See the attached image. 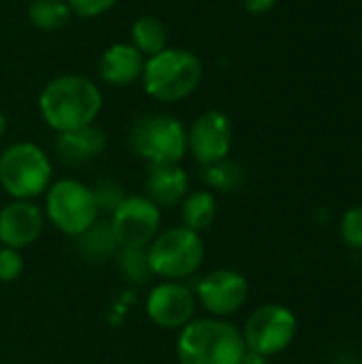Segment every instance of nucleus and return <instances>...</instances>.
I'll return each mask as SVG.
<instances>
[{
    "label": "nucleus",
    "mask_w": 362,
    "mask_h": 364,
    "mask_svg": "<svg viewBox=\"0 0 362 364\" xmlns=\"http://www.w3.org/2000/svg\"><path fill=\"white\" fill-rule=\"evenodd\" d=\"M233 147V122L220 109H207L188 128V154L201 166L228 158Z\"/></svg>",
    "instance_id": "9b49d317"
},
{
    "label": "nucleus",
    "mask_w": 362,
    "mask_h": 364,
    "mask_svg": "<svg viewBox=\"0 0 362 364\" xmlns=\"http://www.w3.org/2000/svg\"><path fill=\"white\" fill-rule=\"evenodd\" d=\"M6 130H9V122H6V115H4V113L0 111V141L4 139Z\"/></svg>",
    "instance_id": "cd10ccee"
},
{
    "label": "nucleus",
    "mask_w": 362,
    "mask_h": 364,
    "mask_svg": "<svg viewBox=\"0 0 362 364\" xmlns=\"http://www.w3.org/2000/svg\"><path fill=\"white\" fill-rule=\"evenodd\" d=\"M55 156L68 166H81L98 158L107 147V134L100 126H83L55 134Z\"/></svg>",
    "instance_id": "2eb2a0df"
},
{
    "label": "nucleus",
    "mask_w": 362,
    "mask_h": 364,
    "mask_svg": "<svg viewBox=\"0 0 362 364\" xmlns=\"http://www.w3.org/2000/svg\"><path fill=\"white\" fill-rule=\"evenodd\" d=\"M218 218V198L211 190H196L188 192L181 200V226L203 232L207 230Z\"/></svg>",
    "instance_id": "f3484780"
},
{
    "label": "nucleus",
    "mask_w": 362,
    "mask_h": 364,
    "mask_svg": "<svg viewBox=\"0 0 362 364\" xmlns=\"http://www.w3.org/2000/svg\"><path fill=\"white\" fill-rule=\"evenodd\" d=\"M128 145L149 166L181 164L188 154V126L169 113H147L132 122Z\"/></svg>",
    "instance_id": "39448f33"
},
{
    "label": "nucleus",
    "mask_w": 362,
    "mask_h": 364,
    "mask_svg": "<svg viewBox=\"0 0 362 364\" xmlns=\"http://www.w3.org/2000/svg\"><path fill=\"white\" fill-rule=\"evenodd\" d=\"M179 364H243L247 354L241 331L222 318H194L177 337Z\"/></svg>",
    "instance_id": "f03ea898"
},
{
    "label": "nucleus",
    "mask_w": 362,
    "mask_h": 364,
    "mask_svg": "<svg viewBox=\"0 0 362 364\" xmlns=\"http://www.w3.org/2000/svg\"><path fill=\"white\" fill-rule=\"evenodd\" d=\"M115 258H117V269L128 284L147 286L154 279L147 258V247H119Z\"/></svg>",
    "instance_id": "412c9836"
},
{
    "label": "nucleus",
    "mask_w": 362,
    "mask_h": 364,
    "mask_svg": "<svg viewBox=\"0 0 362 364\" xmlns=\"http://www.w3.org/2000/svg\"><path fill=\"white\" fill-rule=\"evenodd\" d=\"M38 113L55 132H68L96 124L105 96L96 81L83 75H60L49 79L38 94Z\"/></svg>",
    "instance_id": "f257e3e1"
},
{
    "label": "nucleus",
    "mask_w": 362,
    "mask_h": 364,
    "mask_svg": "<svg viewBox=\"0 0 362 364\" xmlns=\"http://www.w3.org/2000/svg\"><path fill=\"white\" fill-rule=\"evenodd\" d=\"M109 224L119 247H147L162 230V211L145 194H128L113 209Z\"/></svg>",
    "instance_id": "1a4fd4ad"
},
{
    "label": "nucleus",
    "mask_w": 362,
    "mask_h": 364,
    "mask_svg": "<svg viewBox=\"0 0 362 364\" xmlns=\"http://www.w3.org/2000/svg\"><path fill=\"white\" fill-rule=\"evenodd\" d=\"M297 318L288 307L269 303L252 311L241 335L247 352L269 358L290 348L297 337Z\"/></svg>",
    "instance_id": "6e6552de"
},
{
    "label": "nucleus",
    "mask_w": 362,
    "mask_h": 364,
    "mask_svg": "<svg viewBox=\"0 0 362 364\" xmlns=\"http://www.w3.org/2000/svg\"><path fill=\"white\" fill-rule=\"evenodd\" d=\"M361 43H362V30H361Z\"/></svg>",
    "instance_id": "c85d7f7f"
},
{
    "label": "nucleus",
    "mask_w": 362,
    "mask_h": 364,
    "mask_svg": "<svg viewBox=\"0 0 362 364\" xmlns=\"http://www.w3.org/2000/svg\"><path fill=\"white\" fill-rule=\"evenodd\" d=\"M43 213L45 220H49L58 232L73 239L83 235L94 222H98L100 215L94 190L73 177L51 181L45 192Z\"/></svg>",
    "instance_id": "423d86ee"
},
{
    "label": "nucleus",
    "mask_w": 362,
    "mask_h": 364,
    "mask_svg": "<svg viewBox=\"0 0 362 364\" xmlns=\"http://www.w3.org/2000/svg\"><path fill=\"white\" fill-rule=\"evenodd\" d=\"M66 0H32L28 4V21L43 32H55L70 19Z\"/></svg>",
    "instance_id": "aec40b11"
},
{
    "label": "nucleus",
    "mask_w": 362,
    "mask_h": 364,
    "mask_svg": "<svg viewBox=\"0 0 362 364\" xmlns=\"http://www.w3.org/2000/svg\"><path fill=\"white\" fill-rule=\"evenodd\" d=\"M130 45H134L145 58H151L169 47V28L156 15H143L130 26Z\"/></svg>",
    "instance_id": "6ab92c4d"
},
{
    "label": "nucleus",
    "mask_w": 362,
    "mask_h": 364,
    "mask_svg": "<svg viewBox=\"0 0 362 364\" xmlns=\"http://www.w3.org/2000/svg\"><path fill=\"white\" fill-rule=\"evenodd\" d=\"M23 273V256L19 250L0 245V284H13Z\"/></svg>",
    "instance_id": "b1692460"
},
{
    "label": "nucleus",
    "mask_w": 362,
    "mask_h": 364,
    "mask_svg": "<svg viewBox=\"0 0 362 364\" xmlns=\"http://www.w3.org/2000/svg\"><path fill=\"white\" fill-rule=\"evenodd\" d=\"M147 258L154 277L183 282L203 267L205 241L186 226H173L156 235L147 245Z\"/></svg>",
    "instance_id": "0eeeda50"
},
{
    "label": "nucleus",
    "mask_w": 362,
    "mask_h": 364,
    "mask_svg": "<svg viewBox=\"0 0 362 364\" xmlns=\"http://www.w3.org/2000/svg\"><path fill=\"white\" fill-rule=\"evenodd\" d=\"M66 4L73 15L81 19H96L109 13L117 4V0H66Z\"/></svg>",
    "instance_id": "a878e982"
},
{
    "label": "nucleus",
    "mask_w": 362,
    "mask_h": 364,
    "mask_svg": "<svg viewBox=\"0 0 362 364\" xmlns=\"http://www.w3.org/2000/svg\"><path fill=\"white\" fill-rule=\"evenodd\" d=\"M196 296L183 282L164 279L147 292L145 314L147 318L164 331H181L196 314Z\"/></svg>",
    "instance_id": "f8f14e48"
},
{
    "label": "nucleus",
    "mask_w": 362,
    "mask_h": 364,
    "mask_svg": "<svg viewBox=\"0 0 362 364\" xmlns=\"http://www.w3.org/2000/svg\"><path fill=\"white\" fill-rule=\"evenodd\" d=\"M245 175L239 162L224 158L215 164L203 166V181L211 188V190H220V192H233L237 188H241Z\"/></svg>",
    "instance_id": "4be33fe9"
},
{
    "label": "nucleus",
    "mask_w": 362,
    "mask_h": 364,
    "mask_svg": "<svg viewBox=\"0 0 362 364\" xmlns=\"http://www.w3.org/2000/svg\"><path fill=\"white\" fill-rule=\"evenodd\" d=\"M45 228V213L34 200H11L0 209V245L26 250L34 245Z\"/></svg>",
    "instance_id": "ddd939ff"
},
{
    "label": "nucleus",
    "mask_w": 362,
    "mask_h": 364,
    "mask_svg": "<svg viewBox=\"0 0 362 364\" xmlns=\"http://www.w3.org/2000/svg\"><path fill=\"white\" fill-rule=\"evenodd\" d=\"M280 0H241L243 9L250 13V15H265L269 13L271 9H275Z\"/></svg>",
    "instance_id": "bb28decb"
},
{
    "label": "nucleus",
    "mask_w": 362,
    "mask_h": 364,
    "mask_svg": "<svg viewBox=\"0 0 362 364\" xmlns=\"http://www.w3.org/2000/svg\"><path fill=\"white\" fill-rule=\"evenodd\" d=\"M190 192V177L181 164H156L147 168L145 196L158 207H175Z\"/></svg>",
    "instance_id": "dca6fc26"
},
{
    "label": "nucleus",
    "mask_w": 362,
    "mask_h": 364,
    "mask_svg": "<svg viewBox=\"0 0 362 364\" xmlns=\"http://www.w3.org/2000/svg\"><path fill=\"white\" fill-rule=\"evenodd\" d=\"M196 303L211 318H230L235 316L250 296V284L243 273L235 269H213L205 273L194 286Z\"/></svg>",
    "instance_id": "9d476101"
},
{
    "label": "nucleus",
    "mask_w": 362,
    "mask_h": 364,
    "mask_svg": "<svg viewBox=\"0 0 362 364\" xmlns=\"http://www.w3.org/2000/svg\"><path fill=\"white\" fill-rule=\"evenodd\" d=\"M145 55L130 43H113L98 58V79L109 87H130L141 83Z\"/></svg>",
    "instance_id": "4468645a"
},
{
    "label": "nucleus",
    "mask_w": 362,
    "mask_h": 364,
    "mask_svg": "<svg viewBox=\"0 0 362 364\" xmlns=\"http://www.w3.org/2000/svg\"><path fill=\"white\" fill-rule=\"evenodd\" d=\"M53 181L49 154L32 141H17L0 154V188L11 200H34Z\"/></svg>",
    "instance_id": "20e7f679"
},
{
    "label": "nucleus",
    "mask_w": 362,
    "mask_h": 364,
    "mask_svg": "<svg viewBox=\"0 0 362 364\" xmlns=\"http://www.w3.org/2000/svg\"><path fill=\"white\" fill-rule=\"evenodd\" d=\"M94 190V198H96V205H98V211H107V213H113V209L122 203V198L126 196L122 186L111 181V179H105L100 181Z\"/></svg>",
    "instance_id": "393cba45"
},
{
    "label": "nucleus",
    "mask_w": 362,
    "mask_h": 364,
    "mask_svg": "<svg viewBox=\"0 0 362 364\" xmlns=\"http://www.w3.org/2000/svg\"><path fill=\"white\" fill-rule=\"evenodd\" d=\"M339 230H341V239L348 247L362 250V205L352 207L344 213Z\"/></svg>",
    "instance_id": "5701e85b"
},
{
    "label": "nucleus",
    "mask_w": 362,
    "mask_h": 364,
    "mask_svg": "<svg viewBox=\"0 0 362 364\" xmlns=\"http://www.w3.org/2000/svg\"><path fill=\"white\" fill-rule=\"evenodd\" d=\"M77 250H79L81 258L92 260V262H100V260L115 256L119 252V243L115 239L111 224L98 220L83 235L77 237Z\"/></svg>",
    "instance_id": "a211bd4d"
},
{
    "label": "nucleus",
    "mask_w": 362,
    "mask_h": 364,
    "mask_svg": "<svg viewBox=\"0 0 362 364\" xmlns=\"http://www.w3.org/2000/svg\"><path fill=\"white\" fill-rule=\"evenodd\" d=\"M205 77L203 60L183 47H166L145 60L141 85L158 102H181L192 96Z\"/></svg>",
    "instance_id": "7ed1b4c3"
}]
</instances>
